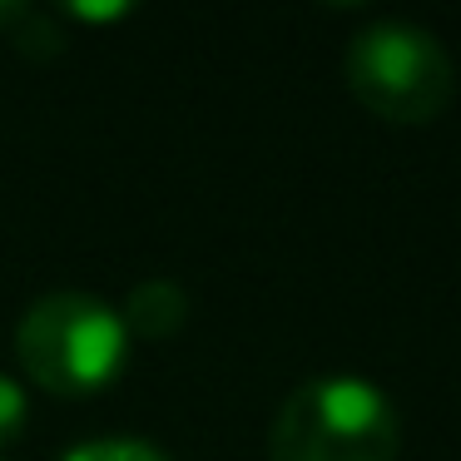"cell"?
I'll return each instance as SVG.
<instances>
[{"instance_id":"6da1fadb","label":"cell","mask_w":461,"mask_h":461,"mask_svg":"<svg viewBox=\"0 0 461 461\" xmlns=\"http://www.w3.org/2000/svg\"><path fill=\"white\" fill-rule=\"evenodd\" d=\"M402 421L392 397L367 377H312L278 407L268 461H392Z\"/></svg>"},{"instance_id":"7a4b0ae2","label":"cell","mask_w":461,"mask_h":461,"mask_svg":"<svg viewBox=\"0 0 461 461\" xmlns=\"http://www.w3.org/2000/svg\"><path fill=\"white\" fill-rule=\"evenodd\" d=\"M124 332L120 312L95 293H45L15 328V357L35 387L55 397H90L110 387L124 367Z\"/></svg>"},{"instance_id":"3957f363","label":"cell","mask_w":461,"mask_h":461,"mask_svg":"<svg viewBox=\"0 0 461 461\" xmlns=\"http://www.w3.org/2000/svg\"><path fill=\"white\" fill-rule=\"evenodd\" d=\"M348 85L372 114L421 124L451 100V55L417 21H372L348 41Z\"/></svg>"},{"instance_id":"277c9868","label":"cell","mask_w":461,"mask_h":461,"mask_svg":"<svg viewBox=\"0 0 461 461\" xmlns=\"http://www.w3.org/2000/svg\"><path fill=\"white\" fill-rule=\"evenodd\" d=\"M184 318H189V298L169 278H144L120 312L124 332H134V338H169L184 328Z\"/></svg>"},{"instance_id":"5b68a950","label":"cell","mask_w":461,"mask_h":461,"mask_svg":"<svg viewBox=\"0 0 461 461\" xmlns=\"http://www.w3.org/2000/svg\"><path fill=\"white\" fill-rule=\"evenodd\" d=\"M11 31H15V50L31 55V60H55V55H60V31H55L41 11H25L21 5V15L11 21Z\"/></svg>"},{"instance_id":"8992f818","label":"cell","mask_w":461,"mask_h":461,"mask_svg":"<svg viewBox=\"0 0 461 461\" xmlns=\"http://www.w3.org/2000/svg\"><path fill=\"white\" fill-rule=\"evenodd\" d=\"M65 461H169L159 447L149 441H134V437H104V441H85L75 447Z\"/></svg>"},{"instance_id":"52a82bcc","label":"cell","mask_w":461,"mask_h":461,"mask_svg":"<svg viewBox=\"0 0 461 461\" xmlns=\"http://www.w3.org/2000/svg\"><path fill=\"white\" fill-rule=\"evenodd\" d=\"M25 417H31V407H25V392H21V382L0 377V451L11 447V441H21V431H25Z\"/></svg>"},{"instance_id":"ba28073f","label":"cell","mask_w":461,"mask_h":461,"mask_svg":"<svg viewBox=\"0 0 461 461\" xmlns=\"http://www.w3.org/2000/svg\"><path fill=\"white\" fill-rule=\"evenodd\" d=\"M15 15H21V5H0V31H5V25L15 21Z\"/></svg>"}]
</instances>
